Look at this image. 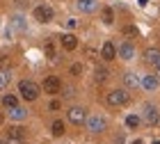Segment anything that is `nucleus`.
Returning a JSON list of instances; mask_svg holds the SVG:
<instances>
[{
	"label": "nucleus",
	"mask_w": 160,
	"mask_h": 144,
	"mask_svg": "<svg viewBox=\"0 0 160 144\" xmlns=\"http://www.w3.org/2000/svg\"><path fill=\"white\" fill-rule=\"evenodd\" d=\"M103 23H105V25H112V23H114V12H112V7H105V9H103Z\"/></svg>",
	"instance_id": "f3484780"
},
{
	"label": "nucleus",
	"mask_w": 160,
	"mask_h": 144,
	"mask_svg": "<svg viewBox=\"0 0 160 144\" xmlns=\"http://www.w3.org/2000/svg\"><path fill=\"white\" fill-rule=\"evenodd\" d=\"M48 107H50V110H60V101H50Z\"/></svg>",
	"instance_id": "393cba45"
},
{
	"label": "nucleus",
	"mask_w": 160,
	"mask_h": 144,
	"mask_svg": "<svg viewBox=\"0 0 160 144\" xmlns=\"http://www.w3.org/2000/svg\"><path fill=\"white\" fill-rule=\"evenodd\" d=\"M60 41H62L64 50H76L78 48V37H76V34H62Z\"/></svg>",
	"instance_id": "9d476101"
},
{
	"label": "nucleus",
	"mask_w": 160,
	"mask_h": 144,
	"mask_svg": "<svg viewBox=\"0 0 160 144\" xmlns=\"http://www.w3.org/2000/svg\"><path fill=\"white\" fill-rule=\"evenodd\" d=\"M67 27H69V30H73V27H76V21L69 18V21H67Z\"/></svg>",
	"instance_id": "bb28decb"
},
{
	"label": "nucleus",
	"mask_w": 160,
	"mask_h": 144,
	"mask_svg": "<svg viewBox=\"0 0 160 144\" xmlns=\"http://www.w3.org/2000/svg\"><path fill=\"white\" fill-rule=\"evenodd\" d=\"M2 105L12 110V107H16V105H18V98L14 96V94H5V96H2Z\"/></svg>",
	"instance_id": "4468645a"
},
{
	"label": "nucleus",
	"mask_w": 160,
	"mask_h": 144,
	"mask_svg": "<svg viewBox=\"0 0 160 144\" xmlns=\"http://www.w3.org/2000/svg\"><path fill=\"white\" fill-rule=\"evenodd\" d=\"M158 119H160V114H158V110H156V105L147 103V105H144V121H147L149 126H156Z\"/></svg>",
	"instance_id": "0eeeda50"
},
{
	"label": "nucleus",
	"mask_w": 160,
	"mask_h": 144,
	"mask_svg": "<svg viewBox=\"0 0 160 144\" xmlns=\"http://www.w3.org/2000/svg\"><path fill=\"white\" fill-rule=\"evenodd\" d=\"M0 144H7V142H2V140H0Z\"/></svg>",
	"instance_id": "7c9ffc66"
},
{
	"label": "nucleus",
	"mask_w": 160,
	"mask_h": 144,
	"mask_svg": "<svg viewBox=\"0 0 160 144\" xmlns=\"http://www.w3.org/2000/svg\"><path fill=\"white\" fill-rule=\"evenodd\" d=\"M158 60H160V50H156V48L144 50V62H147V64H151V67H153Z\"/></svg>",
	"instance_id": "f8f14e48"
},
{
	"label": "nucleus",
	"mask_w": 160,
	"mask_h": 144,
	"mask_svg": "<svg viewBox=\"0 0 160 144\" xmlns=\"http://www.w3.org/2000/svg\"><path fill=\"white\" fill-rule=\"evenodd\" d=\"M119 57H121V60H133V57H135V48H133V44H126V41H123L121 48H119Z\"/></svg>",
	"instance_id": "9b49d317"
},
{
	"label": "nucleus",
	"mask_w": 160,
	"mask_h": 144,
	"mask_svg": "<svg viewBox=\"0 0 160 144\" xmlns=\"http://www.w3.org/2000/svg\"><path fill=\"white\" fill-rule=\"evenodd\" d=\"M94 73H96V82H105V80H108V76H110L105 67H96V71H94Z\"/></svg>",
	"instance_id": "a211bd4d"
},
{
	"label": "nucleus",
	"mask_w": 160,
	"mask_h": 144,
	"mask_svg": "<svg viewBox=\"0 0 160 144\" xmlns=\"http://www.w3.org/2000/svg\"><path fill=\"white\" fill-rule=\"evenodd\" d=\"M80 71H82V64H73V67H71V73L73 76H78Z\"/></svg>",
	"instance_id": "b1692460"
},
{
	"label": "nucleus",
	"mask_w": 160,
	"mask_h": 144,
	"mask_svg": "<svg viewBox=\"0 0 160 144\" xmlns=\"http://www.w3.org/2000/svg\"><path fill=\"white\" fill-rule=\"evenodd\" d=\"M123 37H137V27L135 25H126L123 27Z\"/></svg>",
	"instance_id": "5701e85b"
},
{
	"label": "nucleus",
	"mask_w": 160,
	"mask_h": 144,
	"mask_svg": "<svg viewBox=\"0 0 160 144\" xmlns=\"http://www.w3.org/2000/svg\"><path fill=\"white\" fill-rule=\"evenodd\" d=\"M128 103V94L123 89H114L108 94V105H114V107H119V105H126Z\"/></svg>",
	"instance_id": "7ed1b4c3"
},
{
	"label": "nucleus",
	"mask_w": 160,
	"mask_h": 144,
	"mask_svg": "<svg viewBox=\"0 0 160 144\" xmlns=\"http://www.w3.org/2000/svg\"><path fill=\"white\" fill-rule=\"evenodd\" d=\"M43 53H46V57H50V60L55 57V44H53V41H46V46H43Z\"/></svg>",
	"instance_id": "4be33fe9"
},
{
	"label": "nucleus",
	"mask_w": 160,
	"mask_h": 144,
	"mask_svg": "<svg viewBox=\"0 0 160 144\" xmlns=\"http://www.w3.org/2000/svg\"><path fill=\"white\" fill-rule=\"evenodd\" d=\"M133 144H144V142H142V140H135V142H133Z\"/></svg>",
	"instance_id": "c85d7f7f"
},
{
	"label": "nucleus",
	"mask_w": 160,
	"mask_h": 144,
	"mask_svg": "<svg viewBox=\"0 0 160 144\" xmlns=\"http://www.w3.org/2000/svg\"><path fill=\"white\" fill-rule=\"evenodd\" d=\"M18 94L23 96L25 101H37L39 96V85L32 80H21L18 82Z\"/></svg>",
	"instance_id": "f257e3e1"
},
{
	"label": "nucleus",
	"mask_w": 160,
	"mask_h": 144,
	"mask_svg": "<svg viewBox=\"0 0 160 144\" xmlns=\"http://www.w3.org/2000/svg\"><path fill=\"white\" fill-rule=\"evenodd\" d=\"M34 18H37L39 23H50V21H53V7H48V5L34 7Z\"/></svg>",
	"instance_id": "20e7f679"
},
{
	"label": "nucleus",
	"mask_w": 160,
	"mask_h": 144,
	"mask_svg": "<svg viewBox=\"0 0 160 144\" xmlns=\"http://www.w3.org/2000/svg\"><path fill=\"white\" fill-rule=\"evenodd\" d=\"M153 69H156V76H160V60H158V62L153 64Z\"/></svg>",
	"instance_id": "cd10ccee"
},
{
	"label": "nucleus",
	"mask_w": 160,
	"mask_h": 144,
	"mask_svg": "<svg viewBox=\"0 0 160 144\" xmlns=\"http://www.w3.org/2000/svg\"><path fill=\"white\" fill-rule=\"evenodd\" d=\"M153 144H160V140H153Z\"/></svg>",
	"instance_id": "c756f323"
},
{
	"label": "nucleus",
	"mask_w": 160,
	"mask_h": 144,
	"mask_svg": "<svg viewBox=\"0 0 160 144\" xmlns=\"http://www.w3.org/2000/svg\"><path fill=\"white\" fill-rule=\"evenodd\" d=\"M78 9L85 12V14H89V12L96 9V2H94V0H78Z\"/></svg>",
	"instance_id": "ddd939ff"
},
{
	"label": "nucleus",
	"mask_w": 160,
	"mask_h": 144,
	"mask_svg": "<svg viewBox=\"0 0 160 144\" xmlns=\"http://www.w3.org/2000/svg\"><path fill=\"white\" fill-rule=\"evenodd\" d=\"M101 57H103L105 62H110V60H114V57H117V48H114L112 41H105V44L101 46Z\"/></svg>",
	"instance_id": "6e6552de"
},
{
	"label": "nucleus",
	"mask_w": 160,
	"mask_h": 144,
	"mask_svg": "<svg viewBox=\"0 0 160 144\" xmlns=\"http://www.w3.org/2000/svg\"><path fill=\"white\" fill-rule=\"evenodd\" d=\"M9 80H12V73H9V71H0V89H5L7 85H9Z\"/></svg>",
	"instance_id": "412c9836"
},
{
	"label": "nucleus",
	"mask_w": 160,
	"mask_h": 144,
	"mask_svg": "<svg viewBox=\"0 0 160 144\" xmlns=\"http://www.w3.org/2000/svg\"><path fill=\"white\" fill-rule=\"evenodd\" d=\"M67 119L71 121V124H76V126H80V124H85L87 121V114H85V110L82 107H69V112H67Z\"/></svg>",
	"instance_id": "39448f33"
},
{
	"label": "nucleus",
	"mask_w": 160,
	"mask_h": 144,
	"mask_svg": "<svg viewBox=\"0 0 160 144\" xmlns=\"http://www.w3.org/2000/svg\"><path fill=\"white\" fill-rule=\"evenodd\" d=\"M140 124H142V119L137 117V114H128V117H126V126L128 128H137Z\"/></svg>",
	"instance_id": "aec40b11"
},
{
	"label": "nucleus",
	"mask_w": 160,
	"mask_h": 144,
	"mask_svg": "<svg viewBox=\"0 0 160 144\" xmlns=\"http://www.w3.org/2000/svg\"><path fill=\"white\" fill-rule=\"evenodd\" d=\"M140 85H142L144 89L153 92V89H158L160 80H158V76H142V78H140Z\"/></svg>",
	"instance_id": "1a4fd4ad"
},
{
	"label": "nucleus",
	"mask_w": 160,
	"mask_h": 144,
	"mask_svg": "<svg viewBox=\"0 0 160 144\" xmlns=\"http://www.w3.org/2000/svg\"><path fill=\"white\" fill-rule=\"evenodd\" d=\"M50 133H53L55 137H62L64 135V124L62 121H53V124H50Z\"/></svg>",
	"instance_id": "2eb2a0df"
},
{
	"label": "nucleus",
	"mask_w": 160,
	"mask_h": 144,
	"mask_svg": "<svg viewBox=\"0 0 160 144\" xmlns=\"http://www.w3.org/2000/svg\"><path fill=\"white\" fill-rule=\"evenodd\" d=\"M0 121H2V114H0Z\"/></svg>",
	"instance_id": "2f4dec72"
},
{
	"label": "nucleus",
	"mask_w": 160,
	"mask_h": 144,
	"mask_svg": "<svg viewBox=\"0 0 160 144\" xmlns=\"http://www.w3.org/2000/svg\"><path fill=\"white\" fill-rule=\"evenodd\" d=\"M62 92H64V96H67V98H69V96H73V89H71V87H64Z\"/></svg>",
	"instance_id": "a878e982"
},
{
	"label": "nucleus",
	"mask_w": 160,
	"mask_h": 144,
	"mask_svg": "<svg viewBox=\"0 0 160 144\" xmlns=\"http://www.w3.org/2000/svg\"><path fill=\"white\" fill-rule=\"evenodd\" d=\"M123 85H126V87H137L140 80L135 78V73H126V76H123Z\"/></svg>",
	"instance_id": "6ab92c4d"
},
{
	"label": "nucleus",
	"mask_w": 160,
	"mask_h": 144,
	"mask_svg": "<svg viewBox=\"0 0 160 144\" xmlns=\"http://www.w3.org/2000/svg\"><path fill=\"white\" fill-rule=\"evenodd\" d=\"M25 114H28V112L23 110V107H18V105H16V107H12V110H9V117H12L14 121H16V119H25Z\"/></svg>",
	"instance_id": "dca6fc26"
},
{
	"label": "nucleus",
	"mask_w": 160,
	"mask_h": 144,
	"mask_svg": "<svg viewBox=\"0 0 160 144\" xmlns=\"http://www.w3.org/2000/svg\"><path fill=\"white\" fill-rule=\"evenodd\" d=\"M43 92H46V94H57V92L62 89V82H60V78L57 76H48L46 80H43Z\"/></svg>",
	"instance_id": "423d86ee"
},
{
	"label": "nucleus",
	"mask_w": 160,
	"mask_h": 144,
	"mask_svg": "<svg viewBox=\"0 0 160 144\" xmlns=\"http://www.w3.org/2000/svg\"><path fill=\"white\" fill-rule=\"evenodd\" d=\"M85 126H87V131L89 133H103L105 128H108V121H105V117H101V114H92V117H87V121H85Z\"/></svg>",
	"instance_id": "f03ea898"
}]
</instances>
